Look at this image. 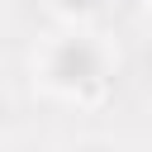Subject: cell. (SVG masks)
<instances>
[{
    "mask_svg": "<svg viewBox=\"0 0 152 152\" xmlns=\"http://www.w3.org/2000/svg\"><path fill=\"white\" fill-rule=\"evenodd\" d=\"M57 5H66V10H86L90 0H57Z\"/></svg>",
    "mask_w": 152,
    "mask_h": 152,
    "instance_id": "1",
    "label": "cell"
}]
</instances>
